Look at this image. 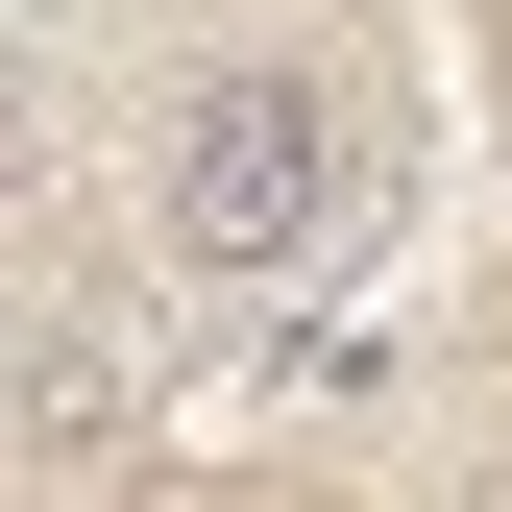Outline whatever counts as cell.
<instances>
[{
	"instance_id": "7a4b0ae2",
	"label": "cell",
	"mask_w": 512,
	"mask_h": 512,
	"mask_svg": "<svg viewBox=\"0 0 512 512\" xmlns=\"http://www.w3.org/2000/svg\"><path fill=\"white\" fill-rule=\"evenodd\" d=\"M147 439H171L147 317H122V293H49L25 317V488H98V464H147Z\"/></svg>"
},
{
	"instance_id": "6da1fadb",
	"label": "cell",
	"mask_w": 512,
	"mask_h": 512,
	"mask_svg": "<svg viewBox=\"0 0 512 512\" xmlns=\"http://www.w3.org/2000/svg\"><path fill=\"white\" fill-rule=\"evenodd\" d=\"M366 196H391V122H366V74H317V49H196V74L147 98V147H122V220H147L171 293L342 269Z\"/></svg>"
}]
</instances>
